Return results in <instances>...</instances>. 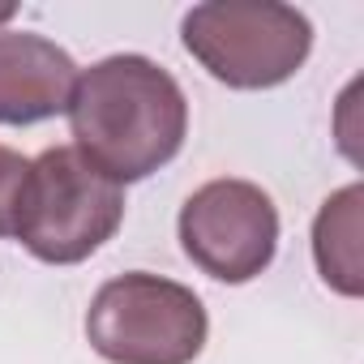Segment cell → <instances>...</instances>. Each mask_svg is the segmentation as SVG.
<instances>
[{
  "instance_id": "7a4b0ae2",
  "label": "cell",
  "mask_w": 364,
  "mask_h": 364,
  "mask_svg": "<svg viewBox=\"0 0 364 364\" xmlns=\"http://www.w3.org/2000/svg\"><path fill=\"white\" fill-rule=\"evenodd\" d=\"M124 219V193L73 146L31 159L14 236L48 266H77L103 249Z\"/></svg>"
},
{
  "instance_id": "ba28073f",
  "label": "cell",
  "mask_w": 364,
  "mask_h": 364,
  "mask_svg": "<svg viewBox=\"0 0 364 364\" xmlns=\"http://www.w3.org/2000/svg\"><path fill=\"white\" fill-rule=\"evenodd\" d=\"M26 167H31V159H22L9 146H0V236H14V219H18V198H22Z\"/></svg>"
},
{
  "instance_id": "5b68a950",
  "label": "cell",
  "mask_w": 364,
  "mask_h": 364,
  "mask_svg": "<svg viewBox=\"0 0 364 364\" xmlns=\"http://www.w3.org/2000/svg\"><path fill=\"white\" fill-rule=\"evenodd\" d=\"M176 228L185 257L219 283L257 279L279 249V210L270 193L253 180H210V185H202L180 206Z\"/></svg>"
},
{
  "instance_id": "6da1fadb",
  "label": "cell",
  "mask_w": 364,
  "mask_h": 364,
  "mask_svg": "<svg viewBox=\"0 0 364 364\" xmlns=\"http://www.w3.org/2000/svg\"><path fill=\"white\" fill-rule=\"evenodd\" d=\"M73 150L116 185L167 167L189 133L180 82L146 56H107L77 73L69 99Z\"/></svg>"
},
{
  "instance_id": "52a82bcc",
  "label": "cell",
  "mask_w": 364,
  "mask_h": 364,
  "mask_svg": "<svg viewBox=\"0 0 364 364\" xmlns=\"http://www.w3.org/2000/svg\"><path fill=\"white\" fill-rule=\"evenodd\" d=\"M360 202L364 189L347 185L334 198H326L317 223H313V257L317 270L326 279V287H334L338 296H360L364 291V274H360Z\"/></svg>"
},
{
  "instance_id": "9c48e42d",
  "label": "cell",
  "mask_w": 364,
  "mask_h": 364,
  "mask_svg": "<svg viewBox=\"0 0 364 364\" xmlns=\"http://www.w3.org/2000/svg\"><path fill=\"white\" fill-rule=\"evenodd\" d=\"M14 18V5H0V22H9Z\"/></svg>"
},
{
  "instance_id": "277c9868",
  "label": "cell",
  "mask_w": 364,
  "mask_h": 364,
  "mask_svg": "<svg viewBox=\"0 0 364 364\" xmlns=\"http://www.w3.org/2000/svg\"><path fill=\"white\" fill-rule=\"evenodd\" d=\"M206 330V309L185 283L146 270L103 283L86 309V338L112 364H193Z\"/></svg>"
},
{
  "instance_id": "8992f818",
  "label": "cell",
  "mask_w": 364,
  "mask_h": 364,
  "mask_svg": "<svg viewBox=\"0 0 364 364\" xmlns=\"http://www.w3.org/2000/svg\"><path fill=\"white\" fill-rule=\"evenodd\" d=\"M77 65L43 35L0 31V124H39L69 112Z\"/></svg>"
},
{
  "instance_id": "3957f363",
  "label": "cell",
  "mask_w": 364,
  "mask_h": 364,
  "mask_svg": "<svg viewBox=\"0 0 364 364\" xmlns=\"http://www.w3.org/2000/svg\"><path fill=\"white\" fill-rule=\"evenodd\" d=\"M189 56L232 90H270L300 73L313 52V26L274 0H215L185 14Z\"/></svg>"
}]
</instances>
